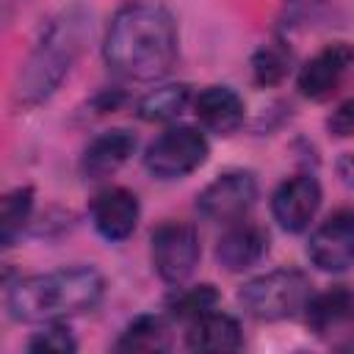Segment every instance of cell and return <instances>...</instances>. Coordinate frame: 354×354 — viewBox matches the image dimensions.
<instances>
[{
    "label": "cell",
    "instance_id": "obj_1",
    "mask_svg": "<svg viewBox=\"0 0 354 354\" xmlns=\"http://www.w3.org/2000/svg\"><path fill=\"white\" fill-rule=\"evenodd\" d=\"M177 41V22L166 6L130 0L111 17L102 58L127 80H158L174 66Z\"/></svg>",
    "mask_w": 354,
    "mask_h": 354
},
{
    "label": "cell",
    "instance_id": "obj_2",
    "mask_svg": "<svg viewBox=\"0 0 354 354\" xmlns=\"http://www.w3.org/2000/svg\"><path fill=\"white\" fill-rule=\"evenodd\" d=\"M105 296V279L94 266H64L19 279L6 293L14 321L50 324L94 310Z\"/></svg>",
    "mask_w": 354,
    "mask_h": 354
},
{
    "label": "cell",
    "instance_id": "obj_3",
    "mask_svg": "<svg viewBox=\"0 0 354 354\" xmlns=\"http://www.w3.org/2000/svg\"><path fill=\"white\" fill-rule=\"evenodd\" d=\"M88 33H91L88 14L77 6L64 8L47 22L36 47L22 64L14 86V100L19 108H33L44 102L61 86V80L69 75L72 64L83 53Z\"/></svg>",
    "mask_w": 354,
    "mask_h": 354
},
{
    "label": "cell",
    "instance_id": "obj_4",
    "mask_svg": "<svg viewBox=\"0 0 354 354\" xmlns=\"http://www.w3.org/2000/svg\"><path fill=\"white\" fill-rule=\"evenodd\" d=\"M313 296L307 274L299 268H274L241 285L238 301L246 315L257 321H282L296 313H304Z\"/></svg>",
    "mask_w": 354,
    "mask_h": 354
},
{
    "label": "cell",
    "instance_id": "obj_5",
    "mask_svg": "<svg viewBox=\"0 0 354 354\" xmlns=\"http://www.w3.org/2000/svg\"><path fill=\"white\" fill-rule=\"evenodd\" d=\"M210 155L205 133L188 124L166 127L144 152V166L158 180H180L196 171Z\"/></svg>",
    "mask_w": 354,
    "mask_h": 354
},
{
    "label": "cell",
    "instance_id": "obj_6",
    "mask_svg": "<svg viewBox=\"0 0 354 354\" xmlns=\"http://www.w3.org/2000/svg\"><path fill=\"white\" fill-rule=\"evenodd\" d=\"M199 254V232L188 221H163L149 238L152 268L169 285H183L196 271Z\"/></svg>",
    "mask_w": 354,
    "mask_h": 354
},
{
    "label": "cell",
    "instance_id": "obj_7",
    "mask_svg": "<svg viewBox=\"0 0 354 354\" xmlns=\"http://www.w3.org/2000/svg\"><path fill=\"white\" fill-rule=\"evenodd\" d=\"M257 202V180L252 171L235 169L218 174L213 183H207L196 196V210L207 221L216 224H232L246 218V213Z\"/></svg>",
    "mask_w": 354,
    "mask_h": 354
},
{
    "label": "cell",
    "instance_id": "obj_8",
    "mask_svg": "<svg viewBox=\"0 0 354 354\" xmlns=\"http://www.w3.org/2000/svg\"><path fill=\"white\" fill-rule=\"evenodd\" d=\"M307 257L326 274H340L354 266V207L335 210L310 232Z\"/></svg>",
    "mask_w": 354,
    "mask_h": 354
},
{
    "label": "cell",
    "instance_id": "obj_9",
    "mask_svg": "<svg viewBox=\"0 0 354 354\" xmlns=\"http://www.w3.org/2000/svg\"><path fill=\"white\" fill-rule=\"evenodd\" d=\"M351 66H354V47L348 41H332V44L321 47L299 69L296 86L307 100H315V102L329 100L340 88V83Z\"/></svg>",
    "mask_w": 354,
    "mask_h": 354
},
{
    "label": "cell",
    "instance_id": "obj_10",
    "mask_svg": "<svg viewBox=\"0 0 354 354\" xmlns=\"http://www.w3.org/2000/svg\"><path fill=\"white\" fill-rule=\"evenodd\" d=\"M321 207V185L313 174H293L277 185L271 216L285 232H304Z\"/></svg>",
    "mask_w": 354,
    "mask_h": 354
},
{
    "label": "cell",
    "instance_id": "obj_11",
    "mask_svg": "<svg viewBox=\"0 0 354 354\" xmlns=\"http://www.w3.org/2000/svg\"><path fill=\"white\" fill-rule=\"evenodd\" d=\"M88 216H91V224H94L100 238L119 243L136 232L138 218H141V205L130 188L111 185V188H102L91 199Z\"/></svg>",
    "mask_w": 354,
    "mask_h": 354
},
{
    "label": "cell",
    "instance_id": "obj_12",
    "mask_svg": "<svg viewBox=\"0 0 354 354\" xmlns=\"http://www.w3.org/2000/svg\"><path fill=\"white\" fill-rule=\"evenodd\" d=\"M310 332L321 340H335L354 329V290L348 285H332L324 293H313L304 307Z\"/></svg>",
    "mask_w": 354,
    "mask_h": 354
},
{
    "label": "cell",
    "instance_id": "obj_13",
    "mask_svg": "<svg viewBox=\"0 0 354 354\" xmlns=\"http://www.w3.org/2000/svg\"><path fill=\"white\" fill-rule=\"evenodd\" d=\"M268 252V232L254 221H232L216 243V263L224 271H246Z\"/></svg>",
    "mask_w": 354,
    "mask_h": 354
},
{
    "label": "cell",
    "instance_id": "obj_14",
    "mask_svg": "<svg viewBox=\"0 0 354 354\" xmlns=\"http://www.w3.org/2000/svg\"><path fill=\"white\" fill-rule=\"evenodd\" d=\"M136 152V136L124 127L105 130L88 141L80 155V171L86 180H102L116 174Z\"/></svg>",
    "mask_w": 354,
    "mask_h": 354
},
{
    "label": "cell",
    "instance_id": "obj_15",
    "mask_svg": "<svg viewBox=\"0 0 354 354\" xmlns=\"http://www.w3.org/2000/svg\"><path fill=\"white\" fill-rule=\"evenodd\" d=\"M194 113L216 136H232L246 116L243 100L230 86H207L194 97Z\"/></svg>",
    "mask_w": 354,
    "mask_h": 354
},
{
    "label": "cell",
    "instance_id": "obj_16",
    "mask_svg": "<svg viewBox=\"0 0 354 354\" xmlns=\"http://www.w3.org/2000/svg\"><path fill=\"white\" fill-rule=\"evenodd\" d=\"M185 346L191 351H235L243 346V332L232 315L210 310L188 324Z\"/></svg>",
    "mask_w": 354,
    "mask_h": 354
},
{
    "label": "cell",
    "instance_id": "obj_17",
    "mask_svg": "<svg viewBox=\"0 0 354 354\" xmlns=\"http://www.w3.org/2000/svg\"><path fill=\"white\" fill-rule=\"evenodd\" d=\"M169 346H171L169 324L163 315L155 313L136 315L116 340L119 351H166Z\"/></svg>",
    "mask_w": 354,
    "mask_h": 354
},
{
    "label": "cell",
    "instance_id": "obj_18",
    "mask_svg": "<svg viewBox=\"0 0 354 354\" xmlns=\"http://www.w3.org/2000/svg\"><path fill=\"white\" fill-rule=\"evenodd\" d=\"M188 100H191V86L185 83L158 86L138 100L136 113L144 122H171L188 108Z\"/></svg>",
    "mask_w": 354,
    "mask_h": 354
},
{
    "label": "cell",
    "instance_id": "obj_19",
    "mask_svg": "<svg viewBox=\"0 0 354 354\" xmlns=\"http://www.w3.org/2000/svg\"><path fill=\"white\" fill-rule=\"evenodd\" d=\"M33 213V188L28 185H19L14 191H8L3 196V205H0V241L3 246H14L17 235H22L28 218Z\"/></svg>",
    "mask_w": 354,
    "mask_h": 354
},
{
    "label": "cell",
    "instance_id": "obj_20",
    "mask_svg": "<svg viewBox=\"0 0 354 354\" xmlns=\"http://www.w3.org/2000/svg\"><path fill=\"white\" fill-rule=\"evenodd\" d=\"M216 304H218V290L213 285H191V288L177 285V293L169 299V315L191 324L199 315L216 310Z\"/></svg>",
    "mask_w": 354,
    "mask_h": 354
},
{
    "label": "cell",
    "instance_id": "obj_21",
    "mask_svg": "<svg viewBox=\"0 0 354 354\" xmlns=\"http://www.w3.org/2000/svg\"><path fill=\"white\" fill-rule=\"evenodd\" d=\"M290 72V50L282 41H268L252 55V77L257 86H277Z\"/></svg>",
    "mask_w": 354,
    "mask_h": 354
},
{
    "label": "cell",
    "instance_id": "obj_22",
    "mask_svg": "<svg viewBox=\"0 0 354 354\" xmlns=\"http://www.w3.org/2000/svg\"><path fill=\"white\" fill-rule=\"evenodd\" d=\"M28 348H30V351H55V354H66V351H75L77 343H75L72 332H69L61 321H50V324H44V329H39V332L28 340Z\"/></svg>",
    "mask_w": 354,
    "mask_h": 354
},
{
    "label": "cell",
    "instance_id": "obj_23",
    "mask_svg": "<svg viewBox=\"0 0 354 354\" xmlns=\"http://www.w3.org/2000/svg\"><path fill=\"white\" fill-rule=\"evenodd\" d=\"M326 130H329V136H335V138H348V136H354V97L343 100V102L329 113Z\"/></svg>",
    "mask_w": 354,
    "mask_h": 354
},
{
    "label": "cell",
    "instance_id": "obj_24",
    "mask_svg": "<svg viewBox=\"0 0 354 354\" xmlns=\"http://www.w3.org/2000/svg\"><path fill=\"white\" fill-rule=\"evenodd\" d=\"M337 177L354 188V152H346L340 160H337Z\"/></svg>",
    "mask_w": 354,
    "mask_h": 354
}]
</instances>
